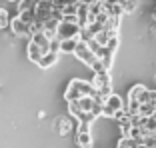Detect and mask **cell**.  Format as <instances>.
<instances>
[{
    "label": "cell",
    "instance_id": "cell-1",
    "mask_svg": "<svg viewBox=\"0 0 156 148\" xmlns=\"http://www.w3.org/2000/svg\"><path fill=\"white\" fill-rule=\"evenodd\" d=\"M92 86H94V90H96L98 94H100L102 98H108L110 96V90H112V80H110V74H108V70H102V72H94V76H92Z\"/></svg>",
    "mask_w": 156,
    "mask_h": 148
},
{
    "label": "cell",
    "instance_id": "cell-2",
    "mask_svg": "<svg viewBox=\"0 0 156 148\" xmlns=\"http://www.w3.org/2000/svg\"><path fill=\"white\" fill-rule=\"evenodd\" d=\"M122 108H124L122 96H120V94H116V92H112L110 96L106 98V102H104V110H102V116H106V118H112V116H114V112L122 110Z\"/></svg>",
    "mask_w": 156,
    "mask_h": 148
},
{
    "label": "cell",
    "instance_id": "cell-3",
    "mask_svg": "<svg viewBox=\"0 0 156 148\" xmlns=\"http://www.w3.org/2000/svg\"><path fill=\"white\" fill-rule=\"evenodd\" d=\"M74 56H76V58H78L80 62H82V64L90 66V68L94 66V62L98 60L96 56H94V54L90 52V48H88V44H86V42H80V40H78V44H76V50H74Z\"/></svg>",
    "mask_w": 156,
    "mask_h": 148
},
{
    "label": "cell",
    "instance_id": "cell-4",
    "mask_svg": "<svg viewBox=\"0 0 156 148\" xmlns=\"http://www.w3.org/2000/svg\"><path fill=\"white\" fill-rule=\"evenodd\" d=\"M10 32H12L14 38H32V32H30V26L28 24H24L22 20L18 18V16H14V18H10Z\"/></svg>",
    "mask_w": 156,
    "mask_h": 148
},
{
    "label": "cell",
    "instance_id": "cell-5",
    "mask_svg": "<svg viewBox=\"0 0 156 148\" xmlns=\"http://www.w3.org/2000/svg\"><path fill=\"white\" fill-rule=\"evenodd\" d=\"M52 10H54V0H40L34 8V14H36V22L44 24L48 18H52Z\"/></svg>",
    "mask_w": 156,
    "mask_h": 148
},
{
    "label": "cell",
    "instance_id": "cell-6",
    "mask_svg": "<svg viewBox=\"0 0 156 148\" xmlns=\"http://www.w3.org/2000/svg\"><path fill=\"white\" fill-rule=\"evenodd\" d=\"M78 34H80V26H78V24H68V22H60L58 30H56V38H58V40L78 38Z\"/></svg>",
    "mask_w": 156,
    "mask_h": 148
},
{
    "label": "cell",
    "instance_id": "cell-7",
    "mask_svg": "<svg viewBox=\"0 0 156 148\" xmlns=\"http://www.w3.org/2000/svg\"><path fill=\"white\" fill-rule=\"evenodd\" d=\"M70 82H72L74 86L78 88V92L82 94V96H90V98H94V96H96V90H94V86H92V82H88V80L74 78V80H70Z\"/></svg>",
    "mask_w": 156,
    "mask_h": 148
},
{
    "label": "cell",
    "instance_id": "cell-8",
    "mask_svg": "<svg viewBox=\"0 0 156 148\" xmlns=\"http://www.w3.org/2000/svg\"><path fill=\"white\" fill-rule=\"evenodd\" d=\"M94 144L90 130H76V146L78 148H90Z\"/></svg>",
    "mask_w": 156,
    "mask_h": 148
},
{
    "label": "cell",
    "instance_id": "cell-9",
    "mask_svg": "<svg viewBox=\"0 0 156 148\" xmlns=\"http://www.w3.org/2000/svg\"><path fill=\"white\" fill-rule=\"evenodd\" d=\"M30 42H34L38 48L42 50V54H46V52L50 50V38L46 36L44 32H36V34H32V38H30Z\"/></svg>",
    "mask_w": 156,
    "mask_h": 148
},
{
    "label": "cell",
    "instance_id": "cell-10",
    "mask_svg": "<svg viewBox=\"0 0 156 148\" xmlns=\"http://www.w3.org/2000/svg\"><path fill=\"white\" fill-rule=\"evenodd\" d=\"M72 126H74V120L70 116H60L58 120H56V130H58L60 136H66L72 130Z\"/></svg>",
    "mask_w": 156,
    "mask_h": 148
},
{
    "label": "cell",
    "instance_id": "cell-11",
    "mask_svg": "<svg viewBox=\"0 0 156 148\" xmlns=\"http://www.w3.org/2000/svg\"><path fill=\"white\" fill-rule=\"evenodd\" d=\"M104 12L110 16V18H122L124 10L118 2H104Z\"/></svg>",
    "mask_w": 156,
    "mask_h": 148
},
{
    "label": "cell",
    "instance_id": "cell-12",
    "mask_svg": "<svg viewBox=\"0 0 156 148\" xmlns=\"http://www.w3.org/2000/svg\"><path fill=\"white\" fill-rule=\"evenodd\" d=\"M58 24H60L58 20H54V18H48L44 24H42V32H44L46 36H48V38L52 40V38H56V30H58Z\"/></svg>",
    "mask_w": 156,
    "mask_h": 148
},
{
    "label": "cell",
    "instance_id": "cell-13",
    "mask_svg": "<svg viewBox=\"0 0 156 148\" xmlns=\"http://www.w3.org/2000/svg\"><path fill=\"white\" fill-rule=\"evenodd\" d=\"M26 54H28V60L34 62V64H38L42 58V50L34 44V42H28V48H26Z\"/></svg>",
    "mask_w": 156,
    "mask_h": 148
},
{
    "label": "cell",
    "instance_id": "cell-14",
    "mask_svg": "<svg viewBox=\"0 0 156 148\" xmlns=\"http://www.w3.org/2000/svg\"><path fill=\"white\" fill-rule=\"evenodd\" d=\"M58 56L60 54H54V52H46V54H42V58H40V62H38V66L40 68H50V66H54L56 62H58Z\"/></svg>",
    "mask_w": 156,
    "mask_h": 148
},
{
    "label": "cell",
    "instance_id": "cell-15",
    "mask_svg": "<svg viewBox=\"0 0 156 148\" xmlns=\"http://www.w3.org/2000/svg\"><path fill=\"white\" fill-rule=\"evenodd\" d=\"M76 44H78L76 38H70V40H60V54H74Z\"/></svg>",
    "mask_w": 156,
    "mask_h": 148
},
{
    "label": "cell",
    "instance_id": "cell-16",
    "mask_svg": "<svg viewBox=\"0 0 156 148\" xmlns=\"http://www.w3.org/2000/svg\"><path fill=\"white\" fill-rule=\"evenodd\" d=\"M80 98H82V94L78 92V88L74 86L72 82H70L68 88H66V92H64V100H66V102H78Z\"/></svg>",
    "mask_w": 156,
    "mask_h": 148
},
{
    "label": "cell",
    "instance_id": "cell-17",
    "mask_svg": "<svg viewBox=\"0 0 156 148\" xmlns=\"http://www.w3.org/2000/svg\"><path fill=\"white\" fill-rule=\"evenodd\" d=\"M14 16H18V18L22 20L24 24H28V26H32V24L36 22V14H34V10H24V12H16Z\"/></svg>",
    "mask_w": 156,
    "mask_h": 148
},
{
    "label": "cell",
    "instance_id": "cell-18",
    "mask_svg": "<svg viewBox=\"0 0 156 148\" xmlns=\"http://www.w3.org/2000/svg\"><path fill=\"white\" fill-rule=\"evenodd\" d=\"M76 104H78V108H80L82 112L90 114V112H92V106H94V98H90V96H82L80 100L76 102Z\"/></svg>",
    "mask_w": 156,
    "mask_h": 148
},
{
    "label": "cell",
    "instance_id": "cell-19",
    "mask_svg": "<svg viewBox=\"0 0 156 148\" xmlns=\"http://www.w3.org/2000/svg\"><path fill=\"white\" fill-rule=\"evenodd\" d=\"M124 110H126V114H128V116H138V114H140V102L128 100L126 104H124Z\"/></svg>",
    "mask_w": 156,
    "mask_h": 148
},
{
    "label": "cell",
    "instance_id": "cell-20",
    "mask_svg": "<svg viewBox=\"0 0 156 148\" xmlns=\"http://www.w3.org/2000/svg\"><path fill=\"white\" fill-rule=\"evenodd\" d=\"M110 38H114V36H112V34L104 28V30H100V32H98L96 36H94V42H98L100 46H106V44L110 42Z\"/></svg>",
    "mask_w": 156,
    "mask_h": 148
},
{
    "label": "cell",
    "instance_id": "cell-21",
    "mask_svg": "<svg viewBox=\"0 0 156 148\" xmlns=\"http://www.w3.org/2000/svg\"><path fill=\"white\" fill-rule=\"evenodd\" d=\"M120 6H122L124 14H134L138 10V2H136V0H122Z\"/></svg>",
    "mask_w": 156,
    "mask_h": 148
},
{
    "label": "cell",
    "instance_id": "cell-22",
    "mask_svg": "<svg viewBox=\"0 0 156 148\" xmlns=\"http://www.w3.org/2000/svg\"><path fill=\"white\" fill-rule=\"evenodd\" d=\"M154 108H156V104H152V102H148V104H140V116H144V118H152V116H154Z\"/></svg>",
    "mask_w": 156,
    "mask_h": 148
},
{
    "label": "cell",
    "instance_id": "cell-23",
    "mask_svg": "<svg viewBox=\"0 0 156 148\" xmlns=\"http://www.w3.org/2000/svg\"><path fill=\"white\" fill-rule=\"evenodd\" d=\"M36 4H38L36 0H20L16 4V8H18V12H24V10H34Z\"/></svg>",
    "mask_w": 156,
    "mask_h": 148
},
{
    "label": "cell",
    "instance_id": "cell-24",
    "mask_svg": "<svg viewBox=\"0 0 156 148\" xmlns=\"http://www.w3.org/2000/svg\"><path fill=\"white\" fill-rule=\"evenodd\" d=\"M138 140H132V138H118V144L116 148H136L138 146Z\"/></svg>",
    "mask_w": 156,
    "mask_h": 148
},
{
    "label": "cell",
    "instance_id": "cell-25",
    "mask_svg": "<svg viewBox=\"0 0 156 148\" xmlns=\"http://www.w3.org/2000/svg\"><path fill=\"white\" fill-rule=\"evenodd\" d=\"M8 26H10V16L4 8H0V30H4Z\"/></svg>",
    "mask_w": 156,
    "mask_h": 148
},
{
    "label": "cell",
    "instance_id": "cell-26",
    "mask_svg": "<svg viewBox=\"0 0 156 148\" xmlns=\"http://www.w3.org/2000/svg\"><path fill=\"white\" fill-rule=\"evenodd\" d=\"M86 30H88V32H90V36L94 38V36H96L98 32H100V30H104V26H102L100 22H90V24H88V26H86Z\"/></svg>",
    "mask_w": 156,
    "mask_h": 148
},
{
    "label": "cell",
    "instance_id": "cell-27",
    "mask_svg": "<svg viewBox=\"0 0 156 148\" xmlns=\"http://www.w3.org/2000/svg\"><path fill=\"white\" fill-rule=\"evenodd\" d=\"M48 52L60 54V40H58V38H52V40H50V50H48Z\"/></svg>",
    "mask_w": 156,
    "mask_h": 148
},
{
    "label": "cell",
    "instance_id": "cell-28",
    "mask_svg": "<svg viewBox=\"0 0 156 148\" xmlns=\"http://www.w3.org/2000/svg\"><path fill=\"white\" fill-rule=\"evenodd\" d=\"M118 36H114V38H110V42H108V44H106V48H108V50L110 52H116V48H118Z\"/></svg>",
    "mask_w": 156,
    "mask_h": 148
},
{
    "label": "cell",
    "instance_id": "cell-29",
    "mask_svg": "<svg viewBox=\"0 0 156 148\" xmlns=\"http://www.w3.org/2000/svg\"><path fill=\"white\" fill-rule=\"evenodd\" d=\"M150 102L156 104V90H150Z\"/></svg>",
    "mask_w": 156,
    "mask_h": 148
},
{
    "label": "cell",
    "instance_id": "cell-30",
    "mask_svg": "<svg viewBox=\"0 0 156 148\" xmlns=\"http://www.w3.org/2000/svg\"><path fill=\"white\" fill-rule=\"evenodd\" d=\"M8 2H12V4H18L20 0H8Z\"/></svg>",
    "mask_w": 156,
    "mask_h": 148
},
{
    "label": "cell",
    "instance_id": "cell-31",
    "mask_svg": "<svg viewBox=\"0 0 156 148\" xmlns=\"http://www.w3.org/2000/svg\"><path fill=\"white\" fill-rule=\"evenodd\" d=\"M152 118H156V108H154V116H152Z\"/></svg>",
    "mask_w": 156,
    "mask_h": 148
},
{
    "label": "cell",
    "instance_id": "cell-32",
    "mask_svg": "<svg viewBox=\"0 0 156 148\" xmlns=\"http://www.w3.org/2000/svg\"><path fill=\"white\" fill-rule=\"evenodd\" d=\"M154 80H156V76H154Z\"/></svg>",
    "mask_w": 156,
    "mask_h": 148
},
{
    "label": "cell",
    "instance_id": "cell-33",
    "mask_svg": "<svg viewBox=\"0 0 156 148\" xmlns=\"http://www.w3.org/2000/svg\"><path fill=\"white\" fill-rule=\"evenodd\" d=\"M90 148H92V146H90Z\"/></svg>",
    "mask_w": 156,
    "mask_h": 148
}]
</instances>
